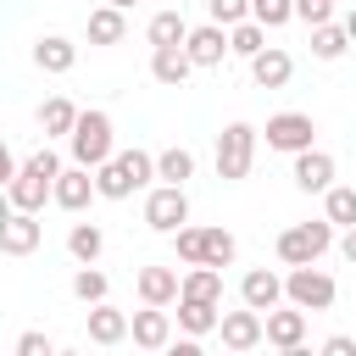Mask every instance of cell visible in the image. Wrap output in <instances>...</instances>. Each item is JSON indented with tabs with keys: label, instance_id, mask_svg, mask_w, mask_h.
Here are the masks:
<instances>
[{
	"label": "cell",
	"instance_id": "obj_26",
	"mask_svg": "<svg viewBox=\"0 0 356 356\" xmlns=\"http://www.w3.org/2000/svg\"><path fill=\"white\" fill-rule=\"evenodd\" d=\"M39 128H44V139H67V134L78 128V106H72L67 95H50V100L39 106Z\"/></svg>",
	"mask_w": 356,
	"mask_h": 356
},
{
	"label": "cell",
	"instance_id": "obj_25",
	"mask_svg": "<svg viewBox=\"0 0 356 356\" xmlns=\"http://www.w3.org/2000/svg\"><path fill=\"white\" fill-rule=\"evenodd\" d=\"M100 250H106L100 222H72V228H67V256H72L78 267H95V261H100Z\"/></svg>",
	"mask_w": 356,
	"mask_h": 356
},
{
	"label": "cell",
	"instance_id": "obj_29",
	"mask_svg": "<svg viewBox=\"0 0 356 356\" xmlns=\"http://www.w3.org/2000/svg\"><path fill=\"white\" fill-rule=\"evenodd\" d=\"M234 256H239V245H234V234L228 228H200V267H234Z\"/></svg>",
	"mask_w": 356,
	"mask_h": 356
},
{
	"label": "cell",
	"instance_id": "obj_20",
	"mask_svg": "<svg viewBox=\"0 0 356 356\" xmlns=\"http://www.w3.org/2000/svg\"><path fill=\"white\" fill-rule=\"evenodd\" d=\"M145 39H150V50H178V44L189 39V22H184V11H178V6L156 11V17L145 22Z\"/></svg>",
	"mask_w": 356,
	"mask_h": 356
},
{
	"label": "cell",
	"instance_id": "obj_22",
	"mask_svg": "<svg viewBox=\"0 0 356 356\" xmlns=\"http://www.w3.org/2000/svg\"><path fill=\"white\" fill-rule=\"evenodd\" d=\"M178 328H184V339H206V334H217V323H222V306H206V300H178Z\"/></svg>",
	"mask_w": 356,
	"mask_h": 356
},
{
	"label": "cell",
	"instance_id": "obj_31",
	"mask_svg": "<svg viewBox=\"0 0 356 356\" xmlns=\"http://www.w3.org/2000/svg\"><path fill=\"white\" fill-rule=\"evenodd\" d=\"M323 217H328L334 228H356V189H350V184H334V189L323 195Z\"/></svg>",
	"mask_w": 356,
	"mask_h": 356
},
{
	"label": "cell",
	"instance_id": "obj_11",
	"mask_svg": "<svg viewBox=\"0 0 356 356\" xmlns=\"http://www.w3.org/2000/svg\"><path fill=\"white\" fill-rule=\"evenodd\" d=\"M134 289H139V300L145 306H178V295H184V273L178 267H139V278H134Z\"/></svg>",
	"mask_w": 356,
	"mask_h": 356
},
{
	"label": "cell",
	"instance_id": "obj_40",
	"mask_svg": "<svg viewBox=\"0 0 356 356\" xmlns=\"http://www.w3.org/2000/svg\"><path fill=\"white\" fill-rule=\"evenodd\" d=\"M17 172H22V161H17V156H11V145L0 139V189H6V184H11Z\"/></svg>",
	"mask_w": 356,
	"mask_h": 356
},
{
	"label": "cell",
	"instance_id": "obj_1",
	"mask_svg": "<svg viewBox=\"0 0 356 356\" xmlns=\"http://www.w3.org/2000/svg\"><path fill=\"white\" fill-rule=\"evenodd\" d=\"M67 150H72V167L100 172V167L117 156V128H111V111H100V106L78 111V128L67 134Z\"/></svg>",
	"mask_w": 356,
	"mask_h": 356
},
{
	"label": "cell",
	"instance_id": "obj_28",
	"mask_svg": "<svg viewBox=\"0 0 356 356\" xmlns=\"http://www.w3.org/2000/svg\"><path fill=\"white\" fill-rule=\"evenodd\" d=\"M189 72H195V61L184 56V44H178V50H150V78H156V83L178 89V83H184Z\"/></svg>",
	"mask_w": 356,
	"mask_h": 356
},
{
	"label": "cell",
	"instance_id": "obj_7",
	"mask_svg": "<svg viewBox=\"0 0 356 356\" xmlns=\"http://www.w3.org/2000/svg\"><path fill=\"white\" fill-rule=\"evenodd\" d=\"M145 222H150L156 234H178V228H189V195L156 184V189L145 195Z\"/></svg>",
	"mask_w": 356,
	"mask_h": 356
},
{
	"label": "cell",
	"instance_id": "obj_27",
	"mask_svg": "<svg viewBox=\"0 0 356 356\" xmlns=\"http://www.w3.org/2000/svg\"><path fill=\"white\" fill-rule=\"evenodd\" d=\"M178 300L222 306V273H217V267H184V295H178Z\"/></svg>",
	"mask_w": 356,
	"mask_h": 356
},
{
	"label": "cell",
	"instance_id": "obj_8",
	"mask_svg": "<svg viewBox=\"0 0 356 356\" xmlns=\"http://www.w3.org/2000/svg\"><path fill=\"white\" fill-rule=\"evenodd\" d=\"M295 167H289V178H295V189H306V195H328L334 189V178H339V161L328 156V150H300V156H289Z\"/></svg>",
	"mask_w": 356,
	"mask_h": 356
},
{
	"label": "cell",
	"instance_id": "obj_9",
	"mask_svg": "<svg viewBox=\"0 0 356 356\" xmlns=\"http://www.w3.org/2000/svg\"><path fill=\"white\" fill-rule=\"evenodd\" d=\"M217 334H222L228 356H250V350L267 339V328H261V312H250V306H239V312H222Z\"/></svg>",
	"mask_w": 356,
	"mask_h": 356
},
{
	"label": "cell",
	"instance_id": "obj_10",
	"mask_svg": "<svg viewBox=\"0 0 356 356\" xmlns=\"http://www.w3.org/2000/svg\"><path fill=\"white\" fill-rule=\"evenodd\" d=\"M128 339H134L139 350L161 356V350L172 345V312H161V306H145V312H134V317H128Z\"/></svg>",
	"mask_w": 356,
	"mask_h": 356
},
{
	"label": "cell",
	"instance_id": "obj_13",
	"mask_svg": "<svg viewBox=\"0 0 356 356\" xmlns=\"http://www.w3.org/2000/svg\"><path fill=\"white\" fill-rule=\"evenodd\" d=\"M95 195H100V189H95V172H89V167H61V178H56V189H50V200H56L61 211H72V217H78Z\"/></svg>",
	"mask_w": 356,
	"mask_h": 356
},
{
	"label": "cell",
	"instance_id": "obj_16",
	"mask_svg": "<svg viewBox=\"0 0 356 356\" xmlns=\"http://www.w3.org/2000/svg\"><path fill=\"white\" fill-rule=\"evenodd\" d=\"M250 78H256V89H284V83L295 78V56L278 50V44H267V50L250 61Z\"/></svg>",
	"mask_w": 356,
	"mask_h": 356
},
{
	"label": "cell",
	"instance_id": "obj_44",
	"mask_svg": "<svg viewBox=\"0 0 356 356\" xmlns=\"http://www.w3.org/2000/svg\"><path fill=\"white\" fill-rule=\"evenodd\" d=\"M339 28H345V39H350V44H356V6H350V11H345V22H339Z\"/></svg>",
	"mask_w": 356,
	"mask_h": 356
},
{
	"label": "cell",
	"instance_id": "obj_17",
	"mask_svg": "<svg viewBox=\"0 0 356 356\" xmlns=\"http://www.w3.org/2000/svg\"><path fill=\"white\" fill-rule=\"evenodd\" d=\"M50 189H56V178H39V172H28V167H22V172H17L11 184H6V195H11V206H17V211H33V217L44 211V200H50Z\"/></svg>",
	"mask_w": 356,
	"mask_h": 356
},
{
	"label": "cell",
	"instance_id": "obj_38",
	"mask_svg": "<svg viewBox=\"0 0 356 356\" xmlns=\"http://www.w3.org/2000/svg\"><path fill=\"white\" fill-rule=\"evenodd\" d=\"M295 17L312 22V28H323V22H334V0H295Z\"/></svg>",
	"mask_w": 356,
	"mask_h": 356
},
{
	"label": "cell",
	"instance_id": "obj_19",
	"mask_svg": "<svg viewBox=\"0 0 356 356\" xmlns=\"http://www.w3.org/2000/svg\"><path fill=\"white\" fill-rule=\"evenodd\" d=\"M261 328H267V345H278V350H289V345H306V312H295V306H278V312H267V317H261Z\"/></svg>",
	"mask_w": 356,
	"mask_h": 356
},
{
	"label": "cell",
	"instance_id": "obj_21",
	"mask_svg": "<svg viewBox=\"0 0 356 356\" xmlns=\"http://www.w3.org/2000/svg\"><path fill=\"white\" fill-rule=\"evenodd\" d=\"M83 33H89V44H122V39H128V11H117V6H95L89 22H83Z\"/></svg>",
	"mask_w": 356,
	"mask_h": 356
},
{
	"label": "cell",
	"instance_id": "obj_15",
	"mask_svg": "<svg viewBox=\"0 0 356 356\" xmlns=\"http://www.w3.org/2000/svg\"><path fill=\"white\" fill-rule=\"evenodd\" d=\"M33 67L39 72H72L78 67V44L61 39V33H39L33 39Z\"/></svg>",
	"mask_w": 356,
	"mask_h": 356
},
{
	"label": "cell",
	"instance_id": "obj_42",
	"mask_svg": "<svg viewBox=\"0 0 356 356\" xmlns=\"http://www.w3.org/2000/svg\"><path fill=\"white\" fill-rule=\"evenodd\" d=\"M339 256L356 267V228H345V234H339Z\"/></svg>",
	"mask_w": 356,
	"mask_h": 356
},
{
	"label": "cell",
	"instance_id": "obj_6",
	"mask_svg": "<svg viewBox=\"0 0 356 356\" xmlns=\"http://www.w3.org/2000/svg\"><path fill=\"white\" fill-rule=\"evenodd\" d=\"M267 150H284V156H300V150H312V139H317V122H312V111H278V117H267Z\"/></svg>",
	"mask_w": 356,
	"mask_h": 356
},
{
	"label": "cell",
	"instance_id": "obj_12",
	"mask_svg": "<svg viewBox=\"0 0 356 356\" xmlns=\"http://www.w3.org/2000/svg\"><path fill=\"white\" fill-rule=\"evenodd\" d=\"M239 300H245L250 312H261V317H267V312H278V306H284V278H278L273 267H250V273L239 278Z\"/></svg>",
	"mask_w": 356,
	"mask_h": 356
},
{
	"label": "cell",
	"instance_id": "obj_32",
	"mask_svg": "<svg viewBox=\"0 0 356 356\" xmlns=\"http://www.w3.org/2000/svg\"><path fill=\"white\" fill-rule=\"evenodd\" d=\"M345 50H350V39H345V28H339V22L312 28V56H317V61H339Z\"/></svg>",
	"mask_w": 356,
	"mask_h": 356
},
{
	"label": "cell",
	"instance_id": "obj_35",
	"mask_svg": "<svg viewBox=\"0 0 356 356\" xmlns=\"http://www.w3.org/2000/svg\"><path fill=\"white\" fill-rule=\"evenodd\" d=\"M250 17L273 33V28H284V22L295 17V0H250Z\"/></svg>",
	"mask_w": 356,
	"mask_h": 356
},
{
	"label": "cell",
	"instance_id": "obj_34",
	"mask_svg": "<svg viewBox=\"0 0 356 356\" xmlns=\"http://www.w3.org/2000/svg\"><path fill=\"white\" fill-rule=\"evenodd\" d=\"M206 17L217 28H239V22H250V0H206Z\"/></svg>",
	"mask_w": 356,
	"mask_h": 356
},
{
	"label": "cell",
	"instance_id": "obj_5",
	"mask_svg": "<svg viewBox=\"0 0 356 356\" xmlns=\"http://www.w3.org/2000/svg\"><path fill=\"white\" fill-rule=\"evenodd\" d=\"M256 128L250 122H228L222 134H217V178L222 184H239V178H250V161H256Z\"/></svg>",
	"mask_w": 356,
	"mask_h": 356
},
{
	"label": "cell",
	"instance_id": "obj_36",
	"mask_svg": "<svg viewBox=\"0 0 356 356\" xmlns=\"http://www.w3.org/2000/svg\"><path fill=\"white\" fill-rule=\"evenodd\" d=\"M11 356H56V345H50V334H44V328H22V334H17V345H11Z\"/></svg>",
	"mask_w": 356,
	"mask_h": 356
},
{
	"label": "cell",
	"instance_id": "obj_18",
	"mask_svg": "<svg viewBox=\"0 0 356 356\" xmlns=\"http://www.w3.org/2000/svg\"><path fill=\"white\" fill-rule=\"evenodd\" d=\"M39 239H44V222H39L33 211H17V217L6 222V234H0V250H6V256H33Z\"/></svg>",
	"mask_w": 356,
	"mask_h": 356
},
{
	"label": "cell",
	"instance_id": "obj_30",
	"mask_svg": "<svg viewBox=\"0 0 356 356\" xmlns=\"http://www.w3.org/2000/svg\"><path fill=\"white\" fill-rule=\"evenodd\" d=\"M267 50V28L250 17V22H239V28H228V56H239V61H256Z\"/></svg>",
	"mask_w": 356,
	"mask_h": 356
},
{
	"label": "cell",
	"instance_id": "obj_47",
	"mask_svg": "<svg viewBox=\"0 0 356 356\" xmlns=\"http://www.w3.org/2000/svg\"><path fill=\"white\" fill-rule=\"evenodd\" d=\"M56 356H83V350H56Z\"/></svg>",
	"mask_w": 356,
	"mask_h": 356
},
{
	"label": "cell",
	"instance_id": "obj_46",
	"mask_svg": "<svg viewBox=\"0 0 356 356\" xmlns=\"http://www.w3.org/2000/svg\"><path fill=\"white\" fill-rule=\"evenodd\" d=\"M106 6H117V11H134V6H139V0H106Z\"/></svg>",
	"mask_w": 356,
	"mask_h": 356
},
{
	"label": "cell",
	"instance_id": "obj_24",
	"mask_svg": "<svg viewBox=\"0 0 356 356\" xmlns=\"http://www.w3.org/2000/svg\"><path fill=\"white\" fill-rule=\"evenodd\" d=\"M195 178V150H184V145H167L161 156H156V184H167V189H184Z\"/></svg>",
	"mask_w": 356,
	"mask_h": 356
},
{
	"label": "cell",
	"instance_id": "obj_41",
	"mask_svg": "<svg viewBox=\"0 0 356 356\" xmlns=\"http://www.w3.org/2000/svg\"><path fill=\"white\" fill-rule=\"evenodd\" d=\"M161 356H206V350H200V339H172Z\"/></svg>",
	"mask_w": 356,
	"mask_h": 356
},
{
	"label": "cell",
	"instance_id": "obj_3",
	"mask_svg": "<svg viewBox=\"0 0 356 356\" xmlns=\"http://www.w3.org/2000/svg\"><path fill=\"white\" fill-rule=\"evenodd\" d=\"M334 245V222L328 217H317V222H289L284 234H278V261L284 267H317L323 261V250Z\"/></svg>",
	"mask_w": 356,
	"mask_h": 356
},
{
	"label": "cell",
	"instance_id": "obj_43",
	"mask_svg": "<svg viewBox=\"0 0 356 356\" xmlns=\"http://www.w3.org/2000/svg\"><path fill=\"white\" fill-rule=\"evenodd\" d=\"M11 217H17V206H11V195L0 189V234H6V222H11Z\"/></svg>",
	"mask_w": 356,
	"mask_h": 356
},
{
	"label": "cell",
	"instance_id": "obj_2",
	"mask_svg": "<svg viewBox=\"0 0 356 356\" xmlns=\"http://www.w3.org/2000/svg\"><path fill=\"white\" fill-rule=\"evenodd\" d=\"M95 189H100V200H128L134 189H156V156L150 150H117L100 172H95Z\"/></svg>",
	"mask_w": 356,
	"mask_h": 356
},
{
	"label": "cell",
	"instance_id": "obj_23",
	"mask_svg": "<svg viewBox=\"0 0 356 356\" xmlns=\"http://www.w3.org/2000/svg\"><path fill=\"white\" fill-rule=\"evenodd\" d=\"M89 339H95V345H122V339H128V312H117L111 300L89 306Z\"/></svg>",
	"mask_w": 356,
	"mask_h": 356
},
{
	"label": "cell",
	"instance_id": "obj_14",
	"mask_svg": "<svg viewBox=\"0 0 356 356\" xmlns=\"http://www.w3.org/2000/svg\"><path fill=\"white\" fill-rule=\"evenodd\" d=\"M184 56H189L195 67H222V56H228V28H217V22H200V28H189V39H184Z\"/></svg>",
	"mask_w": 356,
	"mask_h": 356
},
{
	"label": "cell",
	"instance_id": "obj_4",
	"mask_svg": "<svg viewBox=\"0 0 356 356\" xmlns=\"http://www.w3.org/2000/svg\"><path fill=\"white\" fill-rule=\"evenodd\" d=\"M339 300V284L323 273V267H289V278H284V306H295V312H328Z\"/></svg>",
	"mask_w": 356,
	"mask_h": 356
},
{
	"label": "cell",
	"instance_id": "obj_37",
	"mask_svg": "<svg viewBox=\"0 0 356 356\" xmlns=\"http://www.w3.org/2000/svg\"><path fill=\"white\" fill-rule=\"evenodd\" d=\"M172 250H178L184 267H200V228H178L172 234Z\"/></svg>",
	"mask_w": 356,
	"mask_h": 356
},
{
	"label": "cell",
	"instance_id": "obj_45",
	"mask_svg": "<svg viewBox=\"0 0 356 356\" xmlns=\"http://www.w3.org/2000/svg\"><path fill=\"white\" fill-rule=\"evenodd\" d=\"M278 356H317L312 345H289V350H278Z\"/></svg>",
	"mask_w": 356,
	"mask_h": 356
},
{
	"label": "cell",
	"instance_id": "obj_39",
	"mask_svg": "<svg viewBox=\"0 0 356 356\" xmlns=\"http://www.w3.org/2000/svg\"><path fill=\"white\" fill-rule=\"evenodd\" d=\"M317 356H356V339H350V334H328V339L317 345Z\"/></svg>",
	"mask_w": 356,
	"mask_h": 356
},
{
	"label": "cell",
	"instance_id": "obj_33",
	"mask_svg": "<svg viewBox=\"0 0 356 356\" xmlns=\"http://www.w3.org/2000/svg\"><path fill=\"white\" fill-rule=\"evenodd\" d=\"M72 295H78L83 306H100V300L111 295V278H106L100 267H78V273H72Z\"/></svg>",
	"mask_w": 356,
	"mask_h": 356
}]
</instances>
